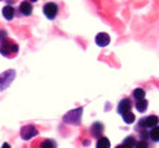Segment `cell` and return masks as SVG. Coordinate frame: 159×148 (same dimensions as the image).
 I'll return each mask as SVG.
<instances>
[{"instance_id":"1","label":"cell","mask_w":159,"mask_h":148,"mask_svg":"<svg viewBox=\"0 0 159 148\" xmlns=\"http://www.w3.org/2000/svg\"><path fill=\"white\" fill-rule=\"evenodd\" d=\"M18 50H20V46L11 38H7L0 43V54L6 58H14L18 54Z\"/></svg>"},{"instance_id":"2","label":"cell","mask_w":159,"mask_h":148,"mask_svg":"<svg viewBox=\"0 0 159 148\" xmlns=\"http://www.w3.org/2000/svg\"><path fill=\"white\" fill-rule=\"evenodd\" d=\"M82 115H83V107H78L76 109L66 112L62 116V122L69 126H79L82 122Z\"/></svg>"},{"instance_id":"3","label":"cell","mask_w":159,"mask_h":148,"mask_svg":"<svg viewBox=\"0 0 159 148\" xmlns=\"http://www.w3.org/2000/svg\"><path fill=\"white\" fill-rule=\"evenodd\" d=\"M157 126H159V118L157 115H148L140 119L136 126V130H152Z\"/></svg>"},{"instance_id":"4","label":"cell","mask_w":159,"mask_h":148,"mask_svg":"<svg viewBox=\"0 0 159 148\" xmlns=\"http://www.w3.org/2000/svg\"><path fill=\"white\" fill-rule=\"evenodd\" d=\"M15 75H17V72L14 69H8L0 73V91H4L6 89L10 87L15 79Z\"/></svg>"},{"instance_id":"5","label":"cell","mask_w":159,"mask_h":148,"mask_svg":"<svg viewBox=\"0 0 159 148\" xmlns=\"http://www.w3.org/2000/svg\"><path fill=\"white\" fill-rule=\"evenodd\" d=\"M38 134H39V130H38V127H36L35 125H25V126H22V127H21V132H20L21 138H22V140H25V141H28V140H30V138L36 137Z\"/></svg>"},{"instance_id":"6","label":"cell","mask_w":159,"mask_h":148,"mask_svg":"<svg viewBox=\"0 0 159 148\" xmlns=\"http://www.w3.org/2000/svg\"><path fill=\"white\" fill-rule=\"evenodd\" d=\"M30 148H57V143L53 138H36L30 143Z\"/></svg>"},{"instance_id":"7","label":"cell","mask_w":159,"mask_h":148,"mask_svg":"<svg viewBox=\"0 0 159 148\" xmlns=\"http://www.w3.org/2000/svg\"><path fill=\"white\" fill-rule=\"evenodd\" d=\"M43 13L46 15V18L50 21L56 20L57 15H58V4L57 3H46L43 6Z\"/></svg>"},{"instance_id":"8","label":"cell","mask_w":159,"mask_h":148,"mask_svg":"<svg viewBox=\"0 0 159 148\" xmlns=\"http://www.w3.org/2000/svg\"><path fill=\"white\" fill-rule=\"evenodd\" d=\"M131 107H133V103H131L130 97H125V98H122V100L119 101L118 107H116V111H118L119 115L123 116L125 113L130 112V111H131Z\"/></svg>"},{"instance_id":"9","label":"cell","mask_w":159,"mask_h":148,"mask_svg":"<svg viewBox=\"0 0 159 148\" xmlns=\"http://www.w3.org/2000/svg\"><path fill=\"white\" fill-rule=\"evenodd\" d=\"M102 133H104V125L101 122H94L90 127V136L98 140V138L104 137Z\"/></svg>"},{"instance_id":"10","label":"cell","mask_w":159,"mask_h":148,"mask_svg":"<svg viewBox=\"0 0 159 148\" xmlns=\"http://www.w3.org/2000/svg\"><path fill=\"white\" fill-rule=\"evenodd\" d=\"M109 42H111V38H109L108 33H105V32L97 33V36H96L97 46H100V47H105V46L109 44Z\"/></svg>"},{"instance_id":"11","label":"cell","mask_w":159,"mask_h":148,"mask_svg":"<svg viewBox=\"0 0 159 148\" xmlns=\"http://www.w3.org/2000/svg\"><path fill=\"white\" fill-rule=\"evenodd\" d=\"M18 10H20V14L25 15V17H29L33 11V6L30 2H22L20 4V7H18Z\"/></svg>"},{"instance_id":"12","label":"cell","mask_w":159,"mask_h":148,"mask_svg":"<svg viewBox=\"0 0 159 148\" xmlns=\"http://www.w3.org/2000/svg\"><path fill=\"white\" fill-rule=\"evenodd\" d=\"M2 13H3V17H4L6 20L11 21L14 18V15H15V10H14V7L11 4H6L4 7H3Z\"/></svg>"},{"instance_id":"13","label":"cell","mask_w":159,"mask_h":148,"mask_svg":"<svg viewBox=\"0 0 159 148\" xmlns=\"http://www.w3.org/2000/svg\"><path fill=\"white\" fill-rule=\"evenodd\" d=\"M134 107H136V109L139 111L140 113H144L147 111V108H148V101H147L145 98L144 100H139L134 103Z\"/></svg>"},{"instance_id":"14","label":"cell","mask_w":159,"mask_h":148,"mask_svg":"<svg viewBox=\"0 0 159 148\" xmlns=\"http://www.w3.org/2000/svg\"><path fill=\"white\" fill-rule=\"evenodd\" d=\"M133 98L136 101L144 100V98H145V90H144V89H141V87L134 89V90H133Z\"/></svg>"},{"instance_id":"15","label":"cell","mask_w":159,"mask_h":148,"mask_svg":"<svg viewBox=\"0 0 159 148\" xmlns=\"http://www.w3.org/2000/svg\"><path fill=\"white\" fill-rule=\"evenodd\" d=\"M109 147H111V141H109V138H107V137L98 138L96 143V148H109Z\"/></svg>"},{"instance_id":"16","label":"cell","mask_w":159,"mask_h":148,"mask_svg":"<svg viewBox=\"0 0 159 148\" xmlns=\"http://www.w3.org/2000/svg\"><path fill=\"white\" fill-rule=\"evenodd\" d=\"M123 146H126L127 148H136V144H137V140L134 136H127L126 138L123 140Z\"/></svg>"},{"instance_id":"17","label":"cell","mask_w":159,"mask_h":148,"mask_svg":"<svg viewBox=\"0 0 159 148\" xmlns=\"http://www.w3.org/2000/svg\"><path fill=\"white\" fill-rule=\"evenodd\" d=\"M149 140L152 143H158L159 141V126L154 127L152 130H149Z\"/></svg>"},{"instance_id":"18","label":"cell","mask_w":159,"mask_h":148,"mask_svg":"<svg viewBox=\"0 0 159 148\" xmlns=\"http://www.w3.org/2000/svg\"><path fill=\"white\" fill-rule=\"evenodd\" d=\"M122 118H123L125 123H127V125H131V123H134V121H136V116H134V113L131 112V111L127 112V113H125Z\"/></svg>"},{"instance_id":"19","label":"cell","mask_w":159,"mask_h":148,"mask_svg":"<svg viewBox=\"0 0 159 148\" xmlns=\"http://www.w3.org/2000/svg\"><path fill=\"white\" fill-rule=\"evenodd\" d=\"M148 141H144V140H139L136 144V148H148Z\"/></svg>"},{"instance_id":"20","label":"cell","mask_w":159,"mask_h":148,"mask_svg":"<svg viewBox=\"0 0 159 148\" xmlns=\"http://www.w3.org/2000/svg\"><path fill=\"white\" fill-rule=\"evenodd\" d=\"M8 36H7V32H6V29H3V28H0V43L3 40H6Z\"/></svg>"},{"instance_id":"21","label":"cell","mask_w":159,"mask_h":148,"mask_svg":"<svg viewBox=\"0 0 159 148\" xmlns=\"http://www.w3.org/2000/svg\"><path fill=\"white\" fill-rule=\"evenodd\" d=\"M2 148H11V146H10L8 143H4V144H3V147H2Z\"/></svg>"},{"instance_id":"22","label":"cell","mask_w":159,"mask_h":148,"mask_svg":"<svg viewBox=\"0 0 159 148\" xmlns=\"http://www.w3.org/2000/svg\"><path fill=\"white\" fill-rule=\"evenodd\" d=\"M115 148H127L126 146H123V144H119V146L118 147H115Z\"/></svg>"}]
</instances>
